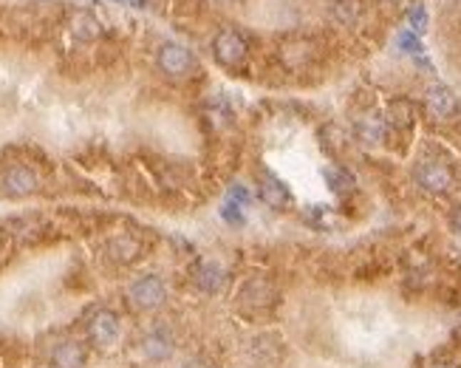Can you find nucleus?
<instances>
[{
    "label": "nucleus",
    "mask_w": 461,
    "mask_h": 368,
    "mask_svg": "<svg viewBox=\"0 0 461 368\" xmlns=\"http://www.w3.org/2000/svg\"><path fill=\"white\" fill-rule=\"evenodd\" d=\"M213 54H216V60H218L221 66L238 69V66H243L246 57H249V43H246V37H243L240 31L224 29V31H218L216 40H213Z\"/></svg>",
    "instance_id": "nucleus-1"
},
{
    "label": "nucleus",
    "mask_w": 461,
    "mask_h": 368,
    "mask_svg": "<svg viewBox=\"0 0 461 368\" xmlns=\"http://www.w3.org/2000/svg\"><path fill=\"white\" fill-rule=\"evenodd\" d=\"M88 334H91V340H93L96 346H102V349L113 346V343L119 340V317H116L111 309L93 312V317H91V323H88Z\"/></svg>",
    "instance_id": "nucleus-5"
},
{
    "label": "nucleus",
    "mask_w": 461,
    "mask_h": 368,
    "mask_svg": "<svg viewBox=\"0 0 461 368\" xmlns=\"http://www.w3.org/2000/svg\"><path fill=\"white\" fill-rule=\"evenodd\" d=\"M85 354L77 343H60L54 349V366L57 368H82Z\"/></svg>",
    "instance_id": "nucleus-17"
},
{
    "label": "nucleus",
    "mask_w": 461,
    "mask_h": 368,
    "mask_svg": "<svg viewBox=\"0 0 461 368\" xmlns=\"http://www.w3.org/2000/svg\"><path fill=\"white\" fill-rule=\"evenodd\" d=\"M278 300V289L266 278H252L240 289V306L246 309H269Z\"/></svg>",
    "instance_id": "nucleus-8"
},
{
    "label": "nucleus",
    "mask_w": 461,
    "mask_h": 368,
    "mask_svg": "<svg viewBox=\"0 0 461 368\" xmlns=\"http://www.w3.org/2000/svg\"><path fill=\"white\" fill-rule=\"evenodd\" d=\"M387 122L396 125V128H407V125L413 122V105H410L407 99L390 102V108H387Z\"/></svg>",
    "instance_id": "nucleus-18"
},
{
    "label": "nucleus",
    "mask_w": 461,
    "mask_h": 368,
    "mask_svg": "<svg viewBox=\"0 0 461 368\" xmlns=\"http://www.w3.org/2000/svg\"><path fill=\"white\" fill-rule=\"evenodd\" d=\"M230 202H235V204H249V193H246V187L243 184H232L230 187Z\"/></svg>",
    "instance_id": "nucleus-23"
},
{
    "label": "nucleus",
    "mask_w": 461,
    "mask_h": 368,
    "mask_svg": "<svg viewBox=\"0 0 461 368\" xmlns=\"http://www.w3.org/2000/svg\"><path fill=\"white\" fill-rule=\"evenodd\" d=\"M227 269L224 267H218V264H201L198 269H196V284L204 289V292H221L224 287H227Z\"/></svg>",
    "instance_id": "nucleus-12"
},
{
    "label": "nucleus",
    "mask_w": 461,
    "mask_h": 368,
    "mask_svg": "<svg viewBox=\"0 0 461 368\" xmlns=\"http://www.w3.org/2000/svg\"><path fill=\"white\" fill-rule=\"evenodd\" d=\"M142 352L151 357V360H167L173 354V340L164 334V332H151L145 340H142Z\"/></svg>",
    "instance_id": "nucleus-16"
},
{
    "label": "nucleus",
    "mask_w": 461,
    "mask_h": 368,
    "mask_svg": "<svg viewBox=\"0 0 461 368\" xmlns=\"http://www.w3.org/2000/svg\"><path fill=\"white\" fill-rule=\"evenodd\" d=\"M156 66H158V71L173 76V79H184V76L193 74L196 60H193V54H190L187 46H181V43H164L158 49V54H156Z\"/></svg>",
    "instance_id": "nucleus-2"
},
{
    "label": "nucleus",
    "mask_w": 461,
    "mask_h": 368,
    "mask_svg": "<svg viewBox=\"0 0 461 368\" xmlns=\"http://www.w3.org/2000/svg\"><path fill=\"white\" fill-rule=\"evenodd\" d=\"M128 297L133 300L136 309H158L167 297V289H164V281L156 278V275H145V278H136L128 289Z\"/></svg>",
    "instance_id": "nucleus-3"
},
{
    "label": "nucleus",
    "mask_w": 461,
    "mask_h": 368,
    "mask_svg": "<svg viewBox=\"0 0 461 368\" xmlns=\"http://www.w3.org/2000/svg\"><path fill=\"white\" fill-rule=\"evenodd\" d=\"M139 252H142V244H139V238H133V235H116L111 244H108V255L113 258V261H119V264H131V261H136L139 258Z\"/></svg>",
    "instance_id": "nucleus-13"
},
{
    "label": "nucleus",
    "mask_w": 461,
    "mask_h": 368,
    "mask_svg": "<svg viewBox=\"0 0 461 368\" xmlns=\"http://www.w3.org/2000/svg\"><path fill=\"white\" fill-rule=\"evenodd\" d=\"M425 108L433 119H450L456 111H459V99L453 94V88L447 85H430L427 94H425Z\"/></svg>",
    "instance_id": "nucleus-6"
},
{
    "label": "nucleus",
    "mask_w": 461,
    "mask_h": 368,
    "mask_svg": "<svg viewBox=\"0 0 461 368\" xmlns=\"http://www.w3.org/2000/svg\"><path fill=\"white\" fill-rule=\"evenodd\" d=\"M407 20H410V31L422 34V31L427 29V11H425V6H422V3H416V6L407 11Z\"/></svg>",
    "instance_id": "nucleus-21"
},
{
    "label": "nucleus",
    "mask_w": 461,
    "mask_h": 368,
    "mask_svg": "<svg viewBox=\"0 0 461 368\" xmlns=\"http://www.w3.org/2000/svg\"><path fill=\"white\" fill-rule=\"evenodd\" d=\"M260 199H263V204H266V207H272V210H283V207H289L292 193H289V187H286L275 173L263 170V173H260Z\"/></svg>",
    "instance_id": "nucleus-9"
},
{
    "label": "nucleus",
    "mask_w": 461,
    "mask_h": 368,
    "mask_svg": "<svg viewBox=\"0 0 461 368\" xmlns=\"http://www.w3.org/2000/svg\"><path fill=\"white\" fill-rule=\"evenodd\" d=\"M331 17L340 26H354L363 17V0H331Z\"/></svg>",
    "instance_id": "nucleus-15"
},
{
    "label": "nucleus",
    "mask_w": 461,
    "mask_h": 368,
    "mask_svg": "<svg viewBox=\"0 0 461 368\" xmlns=\"http://www.w3.org/2000/svg\"><path fill=\"white\" fill-rule=\"evenodd\" d=\"M184 368H201V366H193V363H190V366H184Z\"/></svg>",
    "instance_id": "nucleus-24"
},
{
    "label": "nucleus",
    "mask_w": 461,
    "mask_h": 368,
    "mask_svg": "<svg viewBox=\"0 0 461 368\" xmlns=\"http://www.w3.org/2000/svg\"><path fill=\"white\" fill-rule=\"evenodd\" d=\"M447 368H450V366H447Z\"/></svg>",
    "instance_id": "nucleus-25"
},
{
    "label": "nucleus",
    "mask_w": 461,
    "mask_h": 368,
    "mask_svg": "<svg viewBox=\"0 0 461 368\" xmlns=\"http://www.w3.org/2000/svg\"><path fill=\"white\" fill-rule=\"evenodd\" d=\"M280 60L286 69H303L308 60H311V43L303 40V37H292L280 46Z\"/></svg>",
    "instance_id": "nucleus-10"
},
{
    "label": "nucleus",
    "mask_w": 461,
    "mask_h": 368,
    "mask_svg": "<svg viewBox=\"0 0 461 368\" xmlns=\"http://www.w3.org/2000/svg\"><path fill=\"white\" fill-rule=\"evenodd\" d=\"M221 216H224V221H230V224H243L240 204H235V202H227V204L221 207Z\"/></svg>",
    "instance_id": "nucleus-22"
},
{
    "label": "nucleus",
    "mask_w": 461,
    "mask_h": 368,
    "mask_svg": "<svg viewBox=\"0 0 461 368\" xmlns=\"http://www.w3.org/2000/svg\"><path fill=\"white\" fill-rule=\"evenodd\" d=\"M325 181L331 184V190L334 193H348V190H354V179L345 173V170H325Z\"/></svg>",
    "instance_id": "nucleus-20"
},
{
    "label": "nucleus",
    "mask_w": 461,
    "mask_h": 368,
    "mask_svg": "<svg viewBox=\"0 0 461 368\" xmlns=\"http://www.w3.org/2000/svg\"><path fill=\"white\" fill-rule=\"evenodd\" d=\"M37 173L34 170H29V167H11L6 176H3V181H0V190H3V196H9V199H26V196H31L34 190H37Z\"/></svg>",
    "instance_id": "nucleus-7"
},
{
    "label": "nucleus",
    "mask_w": 461,
    "mask_h": 368,
    "mask_svg": "<svg viewBox=\"0 0 461 368\" xmlns=\"http://www.w3.org/2000/svg\"><path fill=\"white\" fill-rule=\"evenodd\" d=\"M396 46H399V51H405V54H413V57H422V54H425V46H422L419 34H416V31H410V29L399 31V37H396Z\"/></svg>",
    "instance_id": "nucleus-19"
},
{
    "label": "nucleus",
    "mask_w": 461,
    "mask_h": 368,
    "mask_svg": "<svg viewBox=\"0 0 461 368\" xmlns=\"http://www.w3.org/2000/svg\"><path fill=\"white\" fill-rule=\"evenodd\" d=\"M69 29H71V34L82 40V43H91V40H96L99 34H102V23L91 14V11H85V9H79L71 14V20H69Z\"/></svg>",
    "instance_id": "nucleus-11"
},
{
    "label": "nucleus",
    "mask_w": 461,
    "mask_h": 368,
    "mask_svg": "<svg viewBox=\"0 0 461 368\" xmlns=\"http://www.w3.org/2000/svg\"><path fill=\"white\" fill-rule=\"evenodd\" d=\"M385 122L380 114H365L357 119V136L365 142V145H383L385 142Z\"/></svg>",
    "instance_id": "nucleus-14"
},
{
    "label": "nucleus",
    "mask_w": 461,
    "mask_h": 368,
    "mask_svg": "<svg viewBox=\"0 0 461 368\" xmlns=\"http://www.w3.org/2000/svg\"><path fill=\"white\" fill-rule=\"evenodd\" d=\"M416 181L427 193H447L453 187V170L445 161H422L416 167Z\"/></svg>",
    "instance_id": "nucleus-4"
}]
</instances>
